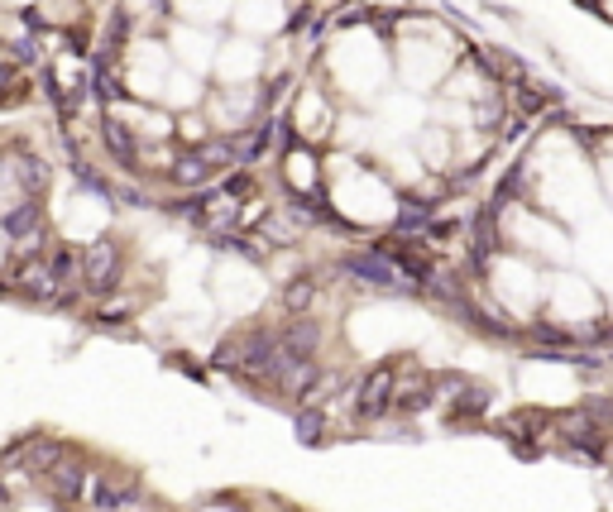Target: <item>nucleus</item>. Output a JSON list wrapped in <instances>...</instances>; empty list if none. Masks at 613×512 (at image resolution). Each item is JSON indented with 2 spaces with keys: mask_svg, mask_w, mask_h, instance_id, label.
<instances>
[{
  "mask_svg": "<svg viewBox=\"0 0 613 512\" xmlns=\"http://www.w3.org/2000/svg\"><path fill=\"white\" fill-rule=\"evenodd\" d=\"M120 273H125V254H120V244L116 240H91L87 249H82V287L96 297H106V293H116L120 287Z\"/></svg>",
  "mask_w": 613,
  "mask_h": 512,
  "instance_id": "nucleus-1",
  "label": "nucleus"
},
{
  "mask_svg": "<svg viewBox=\"0 0 613 512\" xmlns=\"http://www.w3.org/2000/svg\"><path fill=\"white\" fill-rule=\"evenodd\" d=\"M393 393H398V369L393 364H379L365 383H359V397H355L359 417H369V422L384 417V412L393 407Z\"/></svg>",
  "mask_w": 613,
  "mask_h": 512,
  "instance_id": "nucleus-2",
  "label": "nucleus"
},
{
  "mask_svg": "<svg viewBox=\"0 0 613 512\" xmlns=\"http://www.w3.org/2000/svg\"><path fill=\"white\" fill-rule=\"evenodd\" d=\"M134 493H139V483H116V479H96V489H91L96 508H106V512L125 508V503H130Z\"/></svg>",
  "mask_w": 613,
  "mask_h": 512,
  "instance_id": "nucleus-4",
  "label": "nucleus"
},
{
  "mask_svg": "<svg viewBox=\"0 0 613 512\" xmlns=\"http://www.w3.org/2000/svg\"><path fill=\"white\" fill-rule=\"evenodd\" d=\"M44 483H48V493L58 498V503H77L82 489H87V469H77V465H58L53 460L44 469Z\"/></svg>",
  "mask_w": 613,
  "mask_h": 512,
  "instance_id": "nucleus-3",
  "label": "nucleus"
},
{
  "mask_svg": "<svg viewBox=\"0 0 613 512\" xmlns=\"http://www.w3.org/2000/svg\"><path fill=\"white\" fill-rule=\"evenodd\" d=\"M30 96V81H24L20 63H0V106H20Z\"/></svg>",
  "mask_w": 613,
  "mask_h": 512,
  "instance_id": "nucleus-5",
  "label": "nucleus"
},
{
  "mask_svg": "<svg viewBox=\"0 0 613 512\" xmlns=\"http://www.w3.org/2000/svg\"><path fill=\"white\" fill-rule=\"evenodd\" d=\"M312 297H316V283H312V278H298V283L283 287V302H288L292 316H302L306 307H312Z\"/></svg>",
  "mask_w": 613,
  "mask_h": 512,
  "instance_id": "nucleus-6",
  "label": "nucleus"
}]
</instances>
